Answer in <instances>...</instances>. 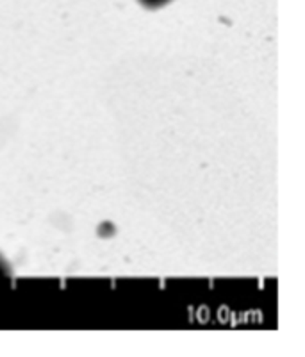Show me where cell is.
<instances>
[{
  "instance_id": "1",
  "label": "cell",
  "mask_w": 305,
  "mask_h": 357,
  "mask_svg": "<svg viewBox=\"0 0 305 357\" xmlns=\"http://www.w3.org/2000/svg\"><path fill=\"white\" fill-rule=\"evenodd\" d=\"M168 2H171V0H139V4H143L145 8H148V9L163 8V6H166Z\"/></svg>"
}]
</instances>
